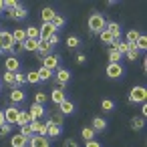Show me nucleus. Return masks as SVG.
<instances>
[{
  "instance_id": "1",
  "label": "nucleus",
  "mask_w": 147,
  "mask_h": 147,
  "mask_svg": "<svg viewBox=\"0 0 147 147\" xmlns=\"http://www.w3.org/2000/svg\"><path fill=\"white\" fill-rule=\"evenodd\" d=\"M87 24H89V30H91L93 34H99L101 30H105L107 20H105V16H103L101 12H91V16H89V20H87Z\"/></svg>"
},
{
  "instance_id": "2",
  "label": "nucleus",
  "mask_w": 147,
  "mask_h": 147,
  "mask_svg": "<svg viewBox=\"0 0 147 147\" xmlns=\"http://www.w3.org/2000/svg\"><path fill=\"white\" fill-rule=\"evenodd\" d=\"M105 73H107V77H109V79H123L125 69H123V65H121V63H109V65H107V69H105Z\"/></svg>"
},
{
  "instance_id": "3",
  "label": "nucleus",
  "mask_w": 147,
  "mask_h": 147,
  "mask_svg": "<svg viewBox=\"0 0 147 147\" xmlns=\"http://www.w3.org/2000/svg\"><path fill=\"white\" fill-rule=\"evenodd\" d=\"M145 99H147V91H145V87L137 85V87L131 89V93H129V103H145Z\"/></svg>"
},
{
  "instance_id": "4",
  "label": "nucleus",
  "mask_w": 147,
  "mask_h": 147,
  "mask_svg": "<svg viewBox=\"0 0 147 147\" xmlns=\"http://www.w3.org/2000/svg\"><path fill=\"white\" fill-rule=\"evenodd\" d=\"M4 14H6V18H10V20H24V18L28 16V10H26V6L18 4L14 10H4Z\"/></svg>"
},
{
  "instance_id": "5",
  "label": "nucleus",
  "mask_w": 147,
  "mask_h": 147,
  "mask_svg": "<svg viewBox=\"0 0 147 147\" xmlns=\"http://www.w3.org/2000/svg\"><path fill=\"white\" fill-rule=\"evenodd\" d=\"M53 77H55V81H57L59 87H67V85L71 83V73H69L67 69H63V67H59V69L53 73Z\"/></svg>"
},
{
  "instance_id": "6",
  "label": "nucleus",
  "mask_w": 147,
  "mask_h": 147,
  "mask_svg": "<svg viewBox=\"0 0 147 147\" xmlns=\"http://www.w3.org/2000/svg\"><path fill=\"white\" fill-rule=\"evenodd\" d=\"M12 45H14L12 32H8V30H0V49L4 51V55H6V53H10Z\"/></svg>"
},
{
  "instance_id": "7",
  "label": "nucleus",
  "mask_w": 147,
  "mask_h": 147,
  "mask_svg": "<svg viewBox=\"0 0 147 147\" xmlns=\"http://www.w3.org/2000/svg\"><path fill=\"white\" fill-rule=\"evenodd\" d=\"M42 67L55 73V71L61 67V57H59V55H55V53H53V55H47V57L42 59Z\"/></svg>"
},
{
  "instance_id": "8",
  "label": "nucleus",
  "mask_w": 147,
  "mask_h": 147,
  "mask_svg": "<svg viewBox=\"0 0 147 147\" xmlns=\"http://www.w3.org/2000/svg\"><path fill=\"white\" fill-rule=\"evenodd\" d=\"M28 115H30L32 121H40L42 117H47V109H45V105H36V103H32V105L28 107Z\"/></svg>"
},
{
  "instance_id": "9",
  "label": "nucleus",
  "mask_w": 147,
  "mask_h": 147,
  "mask_svg": "<svg viewBox=\"0 0 147 147\" xmlns=\"http://www.w3.org/2000/svg\"><path fill=\"white\" fill-rule=\"evenodd\" d=\"M18 113H20L18 105H8V107H6V111H4V121H6L8 125H16Z\"/></svg>"
},
{
  "instance_id": "10",
  "label": "nucleus",
  "mask_w": 147,
  "mask_h": 147,
  "mask_svg": "<svg viewBox=\"0 0 147 147\" xmlns=\"http://www.w3.org/2000/svg\"><path fill=\"white\" fill-rule=\"evenodd\" d=\"M28 147H51V139L45 135H32L28 139Z\"/></svg>"
},
{
  "instance_id": "11",
  "label": "nucleus",
  "mask_w": 147,
  "mask_h": 147,
  "mask_svg": "<svg viewBox=\"0 0 147 147\" xmlns=\"http://www.w3.org/2000/svg\"><path fill=\"white\" fill-rule=\"evenodd\" d=\"M4 69L8 71V73H18V69H20V61H18V57H6V61H4Z\"/></svg>"
},
{
  "instance_id": "12",
  "label": "nucleus",
  "mask_w": 147,
  "mask_h": 147,
  "mask_svg": "<svg viewBox=\"0 0 147 147\" xmlns=\"http://www.w3.org/2000/svg\"><path fill=\"white\" fill-rule=\"evenodd\" d=\"M8 97H10V105H20V103H24L26 93H24L22 89H12Z\"/></svg>"
},
{
  "instance_id": "13",
  "label": "nucleus",
  "mask_w": 147,
  "mask_h": 147,
  "mask_svg": "<svg viewBox=\"0 0 147 147\" xmlns=\"http://www.w3.org/2000/svg\"><path fill=\"white\" fill-rule=\"evenodd\" d=\"M63 133V127L61 125H55L51 119H47V137L49 139H55V137H59Z\"/></svg>"
},
{
  "instance_id": "14",
  "label": "nucleus",
  "mask_w": 147,
  "mask_h": 147,
  "mask_svg": "<svg viewBox=\"0 0 147 147\" xmlns=\"http://www.w3.org/2000/svg\"><path fill=\"white\" fill-rule=\"evenodd\" d=\"M105 30H109V34H111L115 40H121V24H119V22H115V20L107 22Z\"/></svg>"
},
{
  "instance_id": "15",
  "label": "nucleus",
  "mask_w": 147,
  "mask_h": 147,
  "mask_svg": "<svg viewBox=\"0 0 147 147\" xmlns=\"http://www.w3.org/2000/svg\"><path fill=\"white\" fill-rule=\"evenodd\" d=\"M55 34H57V28H55L53 24H42V26H40V40L47 42V40H51Z\"/></svg>"
},
{
  "instance_id": "16",
  "label": "nucleus",
  "mask_w": 147,
  "mask_h": 147,
  "mask_svg": "<svg viewBox=\"0 0 147 147\" xmlns=\"http://www.w3.org/2000/svg\"><path fill=\"white\" fill-rule=\"evenodd\" d=\"M53 51H55V47H53L51 42H45V40H40V42H38V49H36V57L45 59L47 55H53Z\"/></svg>"
},
{
  "instance_id": "17",
  "label": "nucleus",
  "mask_w": 147,
  "mask_h": 147,
  "mask_svg": "<svg viewBox=\"0 0 147 147\" xmlns=\"http://www.w3.org/2000/svg\"><path fill=\"white\" fill-rule=\"evenodd\" d=\"M55 16H57V12H55V8H53V6H45V8L40 10V18H42V24H51Z\"/></svg>"
},
{
  "instance_id": "18",
  "label": "nucleus",
  "mask_w": 147,
  "mask_h": 147,
  "mask_svg": "<svg viewBox=\"0 0 147 147\" xmlns=\"http://www.w3.org/2000/svg\"><path fill=\"white\" fill-rule=\"evenodd\" d=\"M30 131L34 135H45L47 137V123H42V121H30Z\"/></svg>"
},
{
  "instance_id": "19",
  "label": "nucleus",
  "mask_w": 147,
  "mask_h": 147,
  "mask_svg": "<svg viewBox=\"0 0 147 147\" xmlns=\"http://www.w3.org/2000/svg\"><path fill=\"white\" fill-rule=\"evenodd\" d=\"M49 99H51V101H53V103L59 107V105H61V103H63L67 97H65V91H61V89H57V87H55V89L51 91V97H49Z\"/></svg>"
},
{
  "instance_id": "20",
  "label": "nucleus",
  "mask_w": 147,
  "mask_h": 147,
  "mask_svg": "<svg viewBox=\"0 0 147 147\" xmlns=\"http://www.w3.org/2000/svg\"><path fill=\"white\" fill-rule=\"evenodd\" d=\"M59 113H63V115H73V113H75V103L69 101V99H65V101L59 105Z\"/></svg>"
},
{
  "instance_id": "21",
  "label": "nucleus",
  "mask_w": 147,
  "mask_h": 147,
  "mask_svg": "<svg viewBox=\"0 0 147 147\" xmlns=\"http://www.w3.org/2000/svg\"><path fill=\"white\" fill-rule=\"evenodd\" d=\"M91 125H93L91 129H93L95 133H101V131H105V129H107V121H105L103 117H95V119L91 121Z\"/></svg>"
},
{
  "instance_id": "22",
  "label": "nucleus",
  "mask_w": 147,
  "mask_h": 147,
  "mask_svg": "<svg viewBox=\"0 0 147 147\" xmlns=\"http://www.w3.org/2000/svg\"><path fill=\"white\" fill-rule=\"evenodd\" d=\"M10 145H12V147H28V139H26L24 135L16 133V135H12V139H10Z\"/></svg>"
},
{
  "instance_id": "23",
  "label": "nucleus",
  "mask_w": 147,
  "mask_h": 147,
  "mask_svg": "<svg viewBox=\"0 0 147 147\" xmlns=\"http://www.w3.org/2000/svg\"><path fill=\"white\" fill-rule=\"evenodd\" d=\"M38 42H40V40H32V38H26V40L22 42V49H24L26 53H36V49H38Z\"/></svg>"
},
{
  "instance_id": "24",
  "label": "nucleus",
  "mask_w": 147,
  "mask_h": 147,
  "mask_svg": "<svg viewBox=\"0 0 147 147\" xmlns=\"http://www.w3.org/2000/svg\"><path fill=\"white\" fill-rule=\"evenodd\" d=\"M24 30H26V38L40 40V28H38V26H28V28H24Z\"/></svg>"
},
{
  "instance_id": "25",
  "label": "nucleus",
  "mask_w": 147,
  "mask_h": 147,
  "mask_svg": "<svg viewBox=\"0 0 147 147\" xmlns=\"http://www.w3.org/2000/svg\"><path fill=\"white\" fill-rule=\"evenodd\" d=\"M30 115H28V111H20L18 113V119H16V125L18 127H22V125H30Z\"/></svg>"
},
{
  "instance_id": "26",
  "label": "nucleus",
  "mask_w": 147,
  "mask_h": 147,
  "mask_svg": "<svg viewBox=\"0 0 147 147\" xmlns=\"http://www.w3.org/2000/svg\"><path fill=\"white\" fill-rule=\"evenodd\" d=\"M12 38H14V42H24L26 40V30L24 28H14L12 30Z\"/></svg>"
},
{
  "instance_id": "27",
  "label": "nucleus",
  "mask_w": 147,
  "mask_h": 147,
  "mask_svg": "<svg viewBox=\"0 0 147 147\" xmlns=\"http://www.w3.org/2000/svg\"><path fill=\"white\" fill-rule=\"evenodd\" d=\"M145 125V117H131V129L133 131H141Z\"/></svg>"
},
{
  "instance_id": "28",
  "label": "nucleus",
  "mask_w": 147,
  "mask_h": 147,
  "mask_svg": "<svg viewBox=\"0 0 147 147\" xmlns=\"http://www.w3.org/2000/svg\"><path fill=\"white\" fill-rule=\"evenodd\" d=\"M139 34H141V32H139L137 28L127 30V40H125V42H127V45H135V42H137V38H139Z\"/></svg>"
},
{
  "instance_id": "29",
  "label": "nucleus",
  "mask_w": 147,
  "mask_h": 147,
  "mask_svg": "<svg viewBox=\"0 0 147 147\" xmlns=\"http://www.w3.org/2000/svg\"><path fill=\"white\" fill-rule=\"evenodd\" d=\"M22 85H26V75H22L18 71V73H14V87L12 89H20Z\"/></svg>"
},
{
  "instance_id": "30",
  "label": "nucleus",
  "mask_w": 147,
  "mask_h": 147,
  "mask_svg": "<svg viewBox=\"0 0 147 147\" xmlns=\"http://www.w3.org/2000/svg\"><path fill=\"white\" fill-rule=\"evenodd\" d=\"M127 61H137L139 59V51H137V47L135 45H129V49H127Z\"/></svg>"
},
{
  "instance_id": "31",
  "label": "nucleus",
  "mask_w": 147,
  "mask_h": 147,
  "mask_svg": "<svg viewBox=\"0 0 147 147\" xmlns=\"http://www.w3.org/2000/svg\"><path fill=\"white\" fill-rule=\"evenodd\" d=\"M99 38H101V42H103V45H111V42L115 40V38L109 34V30H101V32H99Z\"/></svg>"
},
{
  "instance_id": "32",
  "label": "nucleus",
  "mask_w": 147,
  "mask_h": 147,
  "mask_svg": "<svg viewBox=\"0 0 147 147\" xmlns=\"http://www.w3.org/2000/svg\"><path fill=\"white\" fill-rule=\"evenodd\" d=\"M135 47H137V51H139V53H141V51H145V49H147V36H145V34H139V38H137Z\"/></svg>"
},
{
  "instance_id": "33",
  "label": "nucleus",
  "mask_w": 147,
  "mask_h": 147,
  "mask_svg": "<svg viewBox=\"0 0 147 147\" xmlns=\"http://www.w3.org/2000/svg\"><path fill=\"white\" fill-rule=\"evenodd\" d=\"M36 73H38V79H40V81H49V79L53 77V71H49V69H45V67H40Z\"/></svg>"
},
{
  "instance_id": "34",
  "label": "nucleus",
  "mask_w": 147,
  "mask_h": 147,
  "mask_svg": "<svg viewBox=\"0 0 147 147\" xmlns=\"http://www.w3.org/2000/svg\"><path fill=\"white\" fill-rule=\"evenodd\" d=\"M101 109H103L105 113H111V111L115 109V103H113L111 99H103V101H101Z\"/></svg>"
},
{
  "instance_id": "35",
  "label": "nucleus",
  "mask_w": 147,
  "mask_h": 147,
  "mask_svg": "<svg viewBox=\"0 0 147 147\" xmlns=\"http://www.w3.org/2000/svg\"><path fill=\"white\" fill-rule=\"evenodd\" d=\"M81 137H83L85 141H93V139H95V131H93L91 127H85V129L81 131Z\"/></svg>"
},
{
  "instance_id": "36",
  "label": "nucleus",
  "mask_w": 147,
  "mask_h": 147,
  "mask_svg": "<svg viewBox=\"0 0 147 147\" xmlns=\"http://www.w3.org/2000/svg\"><path fill=\"white\" fill-rule=\"evenodd\" d=\"M26 83H30V85H36V83H40V79H38V73H36V71H30V73H26Z\"/></svg>"
},
{
  "instance_id": "37",
  "label": "nucleus",
  "mask_w": 147,
  "mask_h": 147,
  "mask_svg": "<svg viewBox=\"0 0 147 147\" xmlns=\"http://www.w3.org/2000/svg\"><path fill=\"white\" fill-rule=\"evenodd\" d=\"M49 119H51V121H53V123H55V125H61V127H63V121H65V115H63V113H59V111H57V113H53V115H51V117H49Z\"/></svg>"
},
{
  "instance_id": "38",
  "label": "nucleus",
  "mask_w": 147,
  "mask_h": 147,
  "mask_svg": "<svg viewBox=\"0 0 147 147\" xmlns=\"http://www.w3.org/2000/svg\"><path fill=\"white\" fill-rule=\"evenodd\" d=\"M65 22H67V20H65V18H63L61 14H57V16L53 18V22H51V24H53V26H55V28L59 30V28H63V26H65Z\"/></svg>"
},
{
  "instance_id": "39",
  "label": "nucleus",
  "mask_w": 147,
  "mask_h": 147,
  "mask_svg": "<svg viewBox=\"0 0 147 147\" xmlns=\"http://www.w3.org/2000/svg\"><path fill=\"white\" fill-rule=\"evenodd\" d=\"M22 53H24L22 42H14V45H12V49H10V55H12V57H18V55H22Z\"/></svg>"
},
{
  "instance_id": "40",
  "label": "nucleus",
  "mask_w": 147,
  "mask_h": 147,
  "mask_svg": "<svg viewBox=\"0 0 147 147\" xmlns=\"http://www.w3.org/2000/svg\"><path fill=\"white\" fill-rule=\"evenodd\" d=\"M121 59H123V55H121V53H117L115 49H111V51H109V61H111V63H121Z\"/></svg>"
},
{
  "instance_id": "41",
  "label": "nucleus",
  "mask_w": 147,
  "mask_h": 147,
  "mask_svg": "<svg viewBox=\"0 0 147 147\" xmlns=\"http://www.w3.org/2000/svg\"><path fill=\"white\" fill-rule=\"evenodd\" d=\"M2 83L4 85H8V87H14V73H4V77H2Z\"/></svg>"
},
{
  "instance_id": "42",
  "label": "nucleus",
  "mask_w": 147,
  "mask_h": 147,
  "mask_svg": "<svg viewBox=\"0 0 147 147\" xmlns=\"http://www.w3.org/2000/svg\"><path fill=\"white\" fill-rule=\"evenodd\" d=\"M47 101H49V97H47V95H45L42 91H38V93H34V103H36V105H45Z\"/></svg>"
},
{
  "instance_id": "43",
  "label": "nucleus",
  "mask_w": 147,
  "mask_h": 147,
  "mask_svg": "<svg viewBox=\"0 0 147 147\" xmlns=\"http://www.w3.org/2000/svg\"><path fill=\"white\" fill-rule=\"evenodd\" d=\"M79 45H81V38H79V36H69V38H67V47H69V49H77Z\"/></svg>"
},
{
  "instance_id": "44",
  "label": "nucleus",
  "mask_w": 147,
  "mask_h": 147,
  "mask_svg": "<svg viewBox=\"0 0 147 147\" xmlns=\"http://www.w3.org/2000/svg\"><path fill=\"white\" fill-rule=\"evenodd\" d=\"M20 135H24L26 139H30V137H32L34 133L30 131V125H22V127H20Z\"/></svg>"
},
{
  "instance_id": "45",
  "label": "nucleus",
  "mask_w": 147,
  "mask_h": 147,
  "mask_svg": "<svg viewBox=\"0 0 147 147\" xmlns=\"http://www.w3.org/2000/svg\"><path fill=\"white\" fill-rule=\"evenodd\" d=\"M12 131V125H8V123H4L2 127H0V137H6L8 133Z\"/></svg>"
},
{
  "instance_id": "46",
  "label": "nucleus",
  "mask_w": 147,
  "mask_h": 147,
  "mask_svg": "<svg viewBox=\"0 0 147 147\" xmlns=\"http://www.w3.org/2000/svg\"><path fill=\"white\" fill-rule=\"evenodd\" d=\"M63 147H79V145L75 139H67V141H63Z\"/></svg>"
},
{
  "instance_id": "47",
  "label": "nucleus",
  "mask_w": 147,
  "mask_h": 147,
  "mask_svg": "<svg viewBox=\"0 0 147 147\" xmlns=\"http://www.w3.org/2000/svg\"><path fill=\"white\" fill-rule=\"evenodd\" d=\"M77 63H79V65H85V63H87V57H85L83 53H79V55H77Z\"/></svg>"
},
{
  "instance_id": "48",
  "label": "nucleus",
  "mask_w": 147,
  "mask_h": 147,
  "mask_svg": "<svg viewBox=\"0 0 147 147\" xmlns=\"http://www.w3.org/2000/svg\"><path fill=\"white\" fill-rule=\"evenodd\" d=\"M85 147H101V143L93 139V141H85Z\"/></svg>"
},
{
  "instance_id": "49",
  "label": "nucleus",
  "mask_w": 147,
  "mask_h": 147,
  "mask_svg": "<svg viewBox=\"0 0 147 147\" xmlns=\"http://www.w3.org/2000/svg\"><path fill=\"white\" fill-rule=\"evenodd\" d=\"M47 42H51V45H53V47H57V45H59V36H57V34H55V36H53V38H51V40H47Z\"/></svg>"
},
{
  "instance_id": "50",
  "label": "nucleus",
  "mask_w": 147,
  "mask_h": 147,
  "mask_svg": "<svg viewBox=\"0 0 147 147\" xmlns=\"http://www.w3.org/2000/svg\"><path fill=\"white\" fill-rule=\"evenodd\" d=\"M4 123H6V121H4V111H2V109H0V127H2Z\"/></svg>"
},
{
  "instance_id": "51",
  "label": "nucleus",
  "mask_w": 147,
  "mask_h": 147,
  "mask_svg": "<svg viewBox=\"0 0 147 147\" xmlns=\"http://www.w3.org/2000/svg\"><path fill=\"white\" fill-rule=\"evenodd\" d=\"M0 14H4V0H0Z\"/></svg>"
},
{
  "instance_id": "52",
  "label": "nucleus",
  "mask_w": 147,
  "mask_h": 147,
  "mask_svg": "<svg viewBox=\"0 0 147 147\" xmlns=\"http://www.w3.org/2000/svg\"><path fill=\"white\" fill-rule=\"evenodd\" d=\"M0 91H2V83H0Z\"/></svg>"
},
{
  "instance_id": "53",
  "label": "nucleus",
  "mask_w": 147,
  "mask_h": 147,
  "mask_svg": "<svg viewBox=\"0 0 147 147\" xmlns=\"http://www.w3.org/2000/svg\"><path fill=\"white\" fill-rule=\"evenodd\" d=\"M0 81H2V77H0Z\"/></svg>"
}]
</instances>
